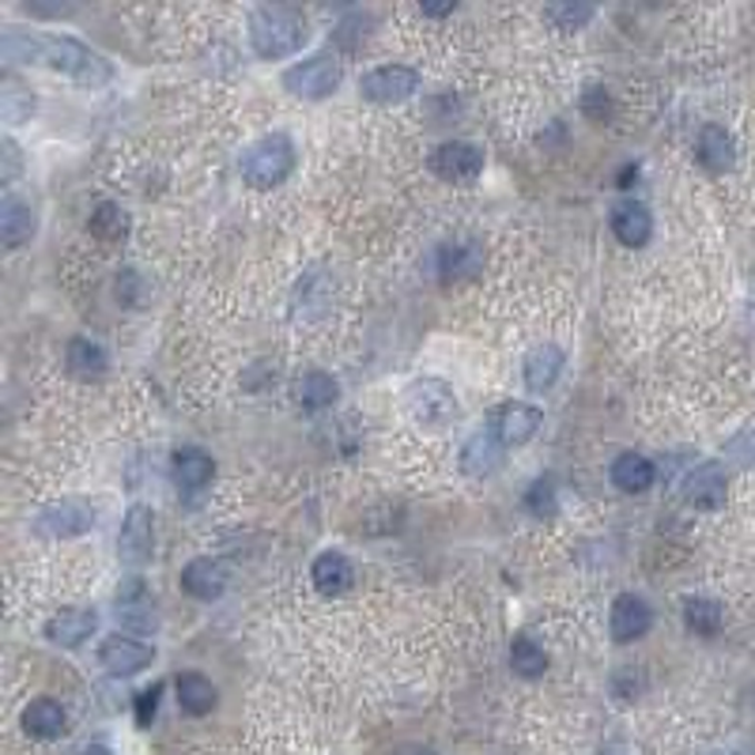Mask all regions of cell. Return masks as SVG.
Segmentation results:
<instances>
[{"instance_id": "obj_1", "label": "cell", "mask_w": 755, "mask_h": 755, "mask_svg": "<svg viewBox=\"0 0 755 755\" xmlns=\"http://www.w3.org/2000/svg\"><path fill=\"white\" fill-rule=\"evenodd\" d=\"M38 61L64 72L69 80L83 83V88H102L113 76L107 57H99L69 34H38Z\"/></svg>"}, {"instance_id": "obj_2", "label": "cell", "mask_w": 755, "mask_h": 755, "mask_svg": "<svg viewBox=\"0 0 755 755\" xmlns=\"http://www.w3.org/2000/svg\"><path fill=\"white\" fill-rule=\"evenodd\" d=\"M302 42H306V23L291 8L272 4V8H257L250 16V46L265 61H280V57L299 53Z\"/></svg>"}, {"instance_id": "obj_3", "label": "cell", "mask_w": 755, "mask_h": 755, "mask_svg": "<svg viewBox=\"0 0 755 755\" xmlns=\"http://www.w3.org/2000/svg\"><path fill=\"white\" fill-rule=\"evenodd\" d=\"M295 170V145L284 132H269L257 145L246 148L242 156V178L250 181L254 189H272L280 186Z\"/></svg>"}, {"instance_id": "obj_4", "label": "cell", "mask_w": 755, "mask_h": 755, "mask_svg": "<svg viewBox=\"0 0 755 755\" xmlns=\"http://www.w3.org/2000/svg\"><path fill=\"white\" fill-rule=\"evenodd\" d=\"M405 408L416 424L427 427H446L457 419V397L454 386L443 378H416L413 386L405 389Z\"/></svg>"}, {"instance_id": "obj_5", "label": "cell", "mask_w": 755, "mask_h": 755, "mask_svg": "<svg viewBox=\"0 0 755 755\" xmlns=\"http://www.w3.org/2000/svg\"><path fill=\"white\" fill-rule=\"evenodd\" d=\"M31 529H34L38 540H53V544L57 540H76V537H83V533L95 529V510L80 499H61V503L42 506Z\"/></svg>"}, {"instance_id": "obj_6", "label": "cell", "mask_w": 755, "mask_h": 755, "mask_svg": "<svg viewBox=\"0 0 755 755\" xmlns=\"http://www.w3.org/2000/svg\"><path fill=\"white\" fill-rule=\"evenodd\" d=\"M340 61L332 53H314L284 72V88L299 99H325L340 88Z\"/></svg>"}, {"instance_id": "obj_7", "label": "cell", "mask_w": 755, "mask_h": 755, "mask_svg": "<svg viewBox=\"0 0 755 755\" xmlns=\"http://www.w3.org/2000/svg\"><path fill=\"white\" fill-rule=\"evenodd\" d=\"M156 552V518L145 503H132L126 521H121V537H118V556L129 563V567H145Z\"/></svg>"}, {"instance_id": "obj_8", "label": "cell", "mask_w": 755, "mask_h": 755, "mask_svg": "<svg viewBox=\"0 0 755 755\" xmlns=\"http://www.w3.org/2000/svg\"><path fill=\"white\" fill-rule=\"evenodd\" d=\"M540 408L533 405H521V400H510V405H499L491 413V424H487V431H491L499 443L510 450V446H525L533 443L540 431Z\"/></svg>"}, {"instance_id": "obj_9", "label": "cell", "mask_w": 755, "mask_h": 755, "mask_svg": "<svg viewBox=\"0 0 755 755\" xmlns=\"http://www.w3.org/2000/svg\"><path fill=\"white\" fill-rule=\"evenodd\" d=\"M151 662H156V646L129 635H110L102 638L99 646V665L107 668L110 676H137L145 673Z\"/></svg>"}, {"instance_id": "obj_10", "label": "cell", "mask_w": 755, "mask_h": 755, "mask_svg": "<svg viewBox=\"0 0 755 755\" xmlns=\"http://www.w3.org/2000/svg\"><path fill=\"white\" fill-rule=\"evenodd\" d=\"M359 91H362V99L386 102V107H389V102H405L408 95L419 91V72L405 69V64H381V69L362 76Z\"/></svg>"}, {"instance_id": "obj_11", "label": "cell", "mask_w": 755, "mask_h": 755, "mask_svg": "<svg viewBox=\"0 0 755 755\" xmlns=\"http://www.w3.org/2000/svg\"><path fill=\"white\" fill-rule=\"evenodd\" d=\"M227 582H231V570H227V563H219L212 556L189 559L186 567H181V589L197 600H216L227 589Z\"/></svg>"}, {"instance_id": "obj_12", "label": "cell", "mask_w": 755, "mask_h": 755, "mask_svg": "<svg viewBox=\"0 0 755 755\" xmlns=\"http://www.w3.org/2000/svg\"><path fill=\"white\" fill-rule=\"evenodd\" d=\"M608 627H612V638H616L619 646H624V643H638V638H643L646 630L654 627V612H649V605H646L643 597L619 594L616 605H612Z\"/></svg>"}, {"instance_id": "obj_13", "label": "cell", "mask_w": 755, "mask_h": 755, "mask_svg": "<svg viewBox=\"0 0 755 755\" xmlns=\"http://www.w3.org/2000/svg\"><path fill=\"white\" fill-rule=\"evenodd\" d=\"M431 167L446 181H473L484 170V151L468 145V140H450V145H443L431 156Z\"/></svg>"}, {"instance_id": "obj_14", "label": "cell", "mask_w": 755, "mask_h": 755, "mask_svg": "<svg viewBox=\"0 0 755 755\" xmlns=\"http://www.w3.org/2000/svg\"><path fill=\"white\" fill-rule=\"evenodd\" d=\"M118 624L121 627H129V630H151L159 624V616H156V597L148 594L145 589V582L140 578H129L126 586L118 589Z\"/></svg>"}, {"instance_id": "obj_15", "label": "cell", "mask_w": 755, "mask_h": 755, "mask_svg": "<svg viewBox=\"0 0 755 755\" xmlns=\"http://www.w3.org/2000/svg\"><path fill=\"white\" fill-rule=\"evenodd\" d=\"M95 627H99L95 608H61L57 616L46 619V638H50L53 646L76 649L95 635Z\"/></svg>"}, {"instance_id": "obj_16", "label": "cell", "mask_w": 755, "mask_h": 755, "mask_svg": "<svg viewBox=\"0 0 755 755\" xmlns=\"http://www.w3.org/2000/svg\"><path fill=\"white\" fill-rule=\"evenodd\" d=\"M503 450L506 446L484 427V431H476L461 446V473L473 476V480H487V476H495L503 468Z\"/></svg>"}, {"instance_id": "obj_17", "label": "cell", "mask_w": 755, "mask_h": 755, "mask_svg": "<svg viewBox=\"0 0 755 755\" xmlns=\"http://www.w3.org/2000/svg\"><path fill=\"white\" fill-rule=\"evenodd\" d=\"M684 499L695 510H722L725 506V473L718 461H706L684 480Z\"/></svg>"}, {"instance_id": "obj_18", "label": "cell", "mask_w": 755, "mask_h": 755, "mask_svg": "<svg viewBox=\"0 0 755 755\" xmlns=\"http://www.w3.org/2000/svg\"><path fill=\"white\" fill-rule=\"evenodd\" d=\"M484 269V250L473 242V238H461V242H446L443 254H438V272H443L446 284H461L473 280L476 272Z\"/></svg>"}, {"instance_id": "obj_19", "label": "cell", "mask_w": 755, "mask_h": 755, "mask_svg": "<svg viewBox=\"0 0 755 755\" xmlns=\"http://www.w3.org/2000/svg\"><path fill=\"white\" fill-rule=\"evenodd\" d=\"M34 208L27 205L23 197L8 193L4 200H0V238H4L8 250H19L23 242H31L34 235Z\"/></svg>"}, {"instance_id": "obj_20", "label": "cell", "mask_w": 755, "mask_h": 755, "mask_svg": "<svg viewBox=\"0 0 755 755\" xmlns=\"http://www.w3.org/2000/svg\"><path fill=\"white\" fill-rule=\"evenodd\" d=\"M612 235L624 246H630V250H638L654 235V219H649V212L638 200H624V205L612 208Z\"/></svg>"}, {"instance_id": "obj_21", "label": "cell", "mask_w": 755, "mask_h": 755, "mask_svg": "<svg viewBox=\"0 0 755 755\" xmlns=\"http://www.w3.org/2000/svg\"><path fill=\"white\" fill-rule=\"evenodd\" d=\"M559 375H563V351L556 344H537V348L525 356V386H529L533 394H548Z\"/></svg>"}, {"instance_id": "obj_22", "label": "cell", "mask_w": 755, "mask_h": 755, "mask_svg": "<svg viewBox=\"0 0 755 755\" xmlns=\"http://www.w3.org/2000/svg\"><path fill=\"white\" fill-rule=\"evenodd\" d=\"M351 575H356V570H351L348 556H340V552H321L310 567L314 589H318L321 597H340L344 589L351 586Z\"/></svg>"}, {"instance_id": "obj_23", "label": "cell", "mask_w": 755, "mask_h": 755, "mask_svg": "<svg viewBox=\"0 0 755 755\" xmlns=\"http://www.w3.org/2000/svg\"><path fill=\"white\" fill-rule=\"evenodd\" d=\"M178 703H181V711L186 714H193V718H205V714H212L216 711V687L208 676H200V673H181L178 681Z\"/></svg>"}, {"instance_id": "obj_24", "label": "cell", "mask_w": 755, "mask_h": 755, "mask_svg": "<svg viewBox=\"0 0 755 755\" xmlns=\"http://www.w3.org/2000/svg\"><path fill=\"white\" fill-rule=\"evenodd\" d=\"M64 722L69 718H64L61 703H53V699H34L23 711V729L38 741H57L64 733Z\"/></svg>"}, {"instance_id": "obj_25", "label": "cell", "mask_w": 755, "mask_h": 755, "mask_svg": "<svg viewBox=\"0 0 755 755\" xmlns=\"http://www.w3.org/2000/svg\"><path fill=\"white\" fill-rule=\"evenodd\" d=\"M64 362H69V375L80 378V381H95V378L107 375V351H102V344H95L88 337L69 344V356H64Z\"/></svg>"}, {"instance_id": "obj_26", "label": "cell", "mask_w": 755, "mask_h": 755, "mask_svg": "<svg viewBox=\"0 0 755 755\" xmlns=\"http://www.w3.org/2000/svg\"><path fill=\"white\" fill-rule=\"evenodd\" d=\"M612 484L627 495H643L649 484H654V465L646 461L643 454H619L612 461Z\"/></svg>"}, {"instance_id": "obj_27", "label": "cell", "mask_w": 755, "mask_h": 755, "mask_svg": "<svg viewBox=\"0 0 755 755\" xmlns=\"http://www.w3.org/2000/svg\"><path fill=\"white\" fill-rule=\"evenodd\" d=\"M88 231L99 238L102 246H118L129 238V216L121 212V205H113V200H102V205H95V212L88 219Z\"/></svg>"}, {"instance_id": "obj_28", "label": "cell", "mask_w": 755, "mask_h": 755, "mask_svg": "<svg viewBox=\"0 0 755 755\" xmlns=\"http://www.w3.org/2000/svg\"><path fill=\"white\" fill-rule=\"evenodd\" d=\"M695 156H699V162L711 175H725L733 167V137L722 126H706L699 132V151Z\"/></svg>"}, {"instance_id": "obj_29", "label": "cell", "mask_w": 755, "mask_h": 755, "mask_svg": "<svg viewBox=\"0 0 755 755\" xmlns=\"http://www.w3.org/2000/svg\"><path fill=\"white\" fill-rule=\"evenodd\" d=\"M212 476H216V461L205 450H197V446H186V450L175 454V480L181 487L197 491V487H205L208 480H212Z\"/></svg>"}, {"instance_id": "obj_30", "label": "cell", "mask_w": 755, "mask_h": 755, "mask_svg": "<svg viewBox=\"0 0 755 755\" xmlns=\"http://www.w3.org/2000/svg\"><path fill=\"white\" fill-rule=\"evenodd\" d=\"M34 107H38L34 95L27 91L16 76H4V80H0V118H4L8 126H23V121H31Z\"/></svg>"}, {"instance_id": "obj_31", "label": "cell", "mask_w": 755, "mask_h": 755, "mask_svg": "<svg viewBox=\"0 0 755 755\" xmlns=\"http://www.w3.org/2000/svg\"><path fill=\"white\" fill-rule=\"evenodd\" d=\"M722 619H725V612H722L718 600H711V597H687L684 600V624L692 635H703V638L718 635Z\"/></svg>"}, {"instance_id": "obj_32", "label": "cell", "mask_w": 755, "mask_h": 755, "mask_svg": "<svg viewBox=\"0 0 755 755\" xmlns=\"http://www.w3.org/2000/svg\"><path fill=\"white\" fill-rule=\"evenodd\" d=\"M332 400H337V378L321 375V370H310V375H302L299 381V405L306 413H321V408H329Z\"/></svg>"}, {"instance_id": "obj_33", "label": "cell", "mask_w": 755, "mask_h": 755, "mask_svg": "<svg viewBox=\"0 0 755 755\" xmlns=\"http://www.w3.org/2000/svg\"><path fill=\"white\" fill-rule=\"evenodd\" d=\"M510 668L518 676H525V681H537V676H544V668H548V654L533 643V638H514L510 643Z\"/></svg>"}, {"instance_id": "obj_34", "label": "cell", "mask_w": 755, "mask_h": 755, "mask_svg": "<svg viewBox=\"0 0 755 755\" xmlns=\"http://www.w3.org/2000/svg\"><path fill=\"white\" fill-rule=\"evenodd\" d=\"M544 19H552L559 31H582V27L594 19V8L589 4H548L544 8Z\"/></svg>"}, {"instance_id": "obj_35", "label": "cell", "mask_w": 755, "mask_h": 755, "mask_svg": "<svg viewBox=\"0 0 755 755\" xmlns=\"http://www.w3.org/2000/svg\"><path fill=\"white\" fill-rule=\"evenodd\" d=\"M525 506H529L533 514H537V518H544V514H556V484L552 480H537L529 487V491H525Z\"/></svg>"}, {"instance_id": "obj_36", "label": "cell", "mask_w": 755, "mask_h": 755, "mask_svg": "<svg viewBox=\"0 0 755 755\" xmlns=\"http://www.w3.org/2000/svg\"><path fill=\"white\" fill-rule=\"evenodd\" d=\"M582 113H586L589 121H597V126H605V121L612 118V102L605 88H589L586 95H582Z\"/></svg>"}, {"instance_id": "obj_37", "label": "cell", "mask_w": 755, "mask_h": 755, "mask_svg": "<svg viewBox=\"0 0 755 755\" xmlns=\"http://www.w3.org/2000/svg\"><path fill=\"white\" fill-rule=\"evenodd\" d=\"M159 695H162V684H151V687H145V692L137 695V725H140V729H148V725L156 722Z\"/></svg>"}, {"instance_id": "obj_38", "label": "cell", "mask_w": 755, "mask_h": 755, "mask_svg": "<svg viewBox=\"0 0 755 755\" xmlns=\"http://www.w3.org/2000/svg\"><path fill=\"white\" fill-rule=\"evenodd\" d=\"M0 159H4L0 181H4V186H12V181H16V170H19V148H16V140H4V145H0Z\"/></svg>"}, {"instance_id": "obj_39", "label": "cell", "mask_w": 755, "mask_h": 755, "mask_svg": "<svg viewBox=\"0 0 755 755\" xmlns=\"http://www.w3.org/2000/svg\"><path fill=\"white\" fill-rule=\"evenodd\" d=\"M118 299L129 302V306H137V276H132V269H126L118 276Z\"/></svg>"}, {"instance_id": "obj_40", "label": "cell", "mask_w": 755, "mask_h": 755, "mask_svg": "<svg viewBox=\"0 0 755 755\" xmlns=\"http://www.w3.org/2000/svg\"><path fill=\"white\" fill-rule=\"evenodd\" d=\"M733 454L737 457H744V461H755V431H748V435H741L737 443L729 446Z\"/></svg>"}, {"instance_id": "obj_41", "label": "cell", "mask_w": 755, "mask_h": 755, "mask_svg": "<svg viewBox=\"0 0 755 755\" xmlns=\"http://www.w3.org/2000/svg\"><path fill=\"white\" fill-rule=\"evenodd\" d=\"M454 12V4H424V16H450Z\"/></svg>"}, {"instance_id": "obj_42", "label": "cell", "mask_w": 755, "mask_h": 755, "mask_svg": "<svg viewBox=\"0 0 755 755\" xmlns=\"http://www.w3.org/2000/svg\"><path fill=\"white\" fill-rule=\"evenodd\" d=\"M635 175H638V167H624V170H619V186L627 189V186H630V178H635Z\"/></svg>"}]
</instances>
